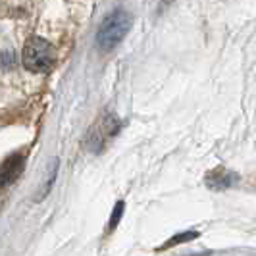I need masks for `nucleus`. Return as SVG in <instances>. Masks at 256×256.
<instances>
[{"label": "nucleus", "mask_w": 256, "mask_h": 256, "mask_svg": "<svg viewBox=\"0 0 256 256\" xmlns=\"http://www.w3.org/2000/svg\"><path fill=\"white\" fill-rule=\"evenodd\" d=\"M131 24H133L131 14L126 12V10H114L110 16H106L102 26L98 27V33H96V46L104 52L112 50V48L118 46V44L124 40V37L129 33Z\"/></svg>", "instance_id": "1"}, {"label": "nucleus", "mask_w": 256, "mask_h": 256, "mask_svg": "<svg viewBox=\"0 0 256 256\" xmlns=\"http://www.w3.org/2000/svg\"><path fill=\"white\" fill-rule=\"evenodd\" d=\"M24 66L29 72H48L54 66V48L48 40L31 37L24 46Z\"/></svg>", "instance_id": "2"}, {"label": "nucleus", "mask_w": 256, "mask_h": 256, "mask_svg": "<svg viewBox=\"0 0 256 256\" xmlns=\"http://www.w3.org/2000/svg\"><path fill=\"white\" fill-rule=\"evenodd\" d=\"M24 166H26L24 154L16 152L10 158H6L0 166V187H6V185H10L18 180L20 174L24 172Z\"/></svg>", "instance_id": "3"}, {"label": "nucleus", "mask_w": 256, "mask_h": 256, "mask_svg": "<svg viewBox=\"0 0 256 256\" xmlns=\"http://www.w3.org/2000/svg\"><path fill=\"white\" fill-rule=\"evenodd\" d=\"M235 181H237V176H235V174H231L228 170L220 168V170L212 172V174L208 176V187H212V189H228Z\"/></svg>", "instance_id": "4"}, {"label": "nucleus", "mask_w": 256, "mask_h": 256, "mask_svg": "<svg viewBox=\"0 0 256 256\" xmlns=\"http://www.w3.org/2000/svg\"><path fill=\"white\" fill-rule=\"evenodd\" d=\"M198 237V231H183L180 235H174L168 243H164L158 250H168V248H172V246H176V244L180 243H187V241H194Z\"/></svg>", "instance_id": "5"}, {"label": "nucleus", "mask_w": 256, "mask_h": 256, "mask_svg": "<svg viewBox=\"0 0 256 256\" xmlns=\"http://www.w3.org/2000/svg\"><path fill=\"white\" fill-rule=\"evenodd\" d=\"M18 64V58H16V52L14 50H2L0 52V70L8 72V70H14Z\"/></svg>", "instance_id": "6"}, {"label": "nucleus", "mask_w": 256, "mask_h": 256, "mask_svg": "<svg viewBox=\"0 0 256 256\" xmlns=\"http://www.w3.org/2000/svg\"><path fill=\"white\" fill-rule=\"evenodd\" d=\"M124 208H126V204L120 200L118 204L114 206V212H112V218H110V222H108V231H112L118 226V222L122 220V214H124Z\"/></svg>", "instance_id": "7"}]
</instances>
